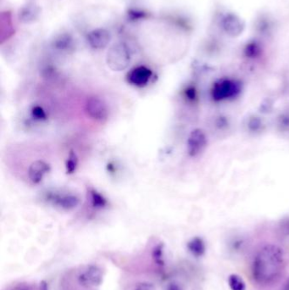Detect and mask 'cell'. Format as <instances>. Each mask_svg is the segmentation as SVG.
I'll use <instances>...</instances> for the list:
<instances>
[{
    "mask_svg": "<svg viewBox=\"0 0 289 290\" xmlns=\"http://www.w3.org/2000/svg\"><path fill=\"white\" fill-rule=\"evenodd\" d=\"M285 267L284 251L275 245H266L257 251L251 265L255 284L270 286L278 281Z\"/></svg>",
    "mask_w": 289,
    "mask_h": 290,
    "instance_id": "6da1fadb",
    "label": "cell"
},
{
    "mask_svg": "<svg viewBox=\"0 0 289 290\" xmlns=\"http://www.w3.org/2000/svg\"><path fill=\"white\" fill-rule=\"evenodd\" d=\"M241 90L240 82L237 80L223 78L214 83L211 89V97L213 100L219 102L235 98L240 94Z\"/></svg>",
    "mask_w": 289,
    "mask_h": 290,
    "instance_id": "7a4b0ae2",
    "label": "cell"
},
{
    "mask_svg": "<svg viewBox=\"0 0 289 290\" xmlns=\"http://www.w3.org/2000/svg\"><path fill=\"white\" fill-rule=\"evenodd\" d=\"M130 60V52L123 44L114 46L108 52L107 64L113 71H124L129 66Z\"/></svg>",
    "mask_w": 289,
    "mask_h": 290,
    "instance_id": "3957f363",
    "label": "cell"
},
{
    "mask_svg": "<svg viewBox=\"0 0 289 290\" xmlns=\"http://www.w3.org/2000/svg\"><path fill=\"white\" fill-rule=\"evenodd\" d=\"M43 199L51 205L60 208L65 211H70L79 205L80 199L77 195L72 193H57L54 191H48L44 194Z\"/></svg>",
    "mask_w": 289,
    "mask_h": 290,
    "instance_id": "277c9868",
    "label": "cell"
},
{
    "mask_svg": "<svg viewBox=\"0 0 289 290\" xmlns=\"http://www.w3.org/2000/svg\"><path fill=\"white\" fill-rule=\"evenodd\" d=\"M85 112L91 119L97 122H105L108 118L109 111L104 100L98 97H90L85 103Z\"/></svg>",
    "mask_w": 289,
    "mask_h": 290,
    "instance_id": "5b68a950",
    "label": "cell"
},
{
    "mask_svg": "<svg viewBox=\"0 0 289 290\" xmlns=\"http://www.w3.org/2000/svg\"><path fill=\"white\" fill-rule=\"evenodd\" d=\"M103 271L97 266H89L77 278L79 285L86 289L100 286L103 282Z\"/></svg>",
    "mask_w": 289,
    "mask_h": 290,
    "instance_id": "8992f818",
    "label": "cell"
},
{
    "mask_svg": "<svg viewBox=\"0 0 289 290\" xmlns=\"http://www.w3.org/2000/svg\"><path fill=\"white\" fill-rule=\"evenodd\" d=\"M207 145V137L202 129L197 128L191 132L187 142V153L195 157L200 154Z\"/></svg>",
    "mask_w": 289,
    "mask_h": 290,
    "instance_id": "52a82bcc",
    "label": "cell"
},
{
    "mask_svg": "<svg viewBox=\"0 0 289 290\" xmlns=\"http://www.w3.org/2000/svg\"><path fill=\"white\" fill-rule=\"evenodd\" d=\"M153 72L146 66H138L133 69L127 76V80L131 85L144 88L149 83Z\"/></svg>",
    "mask_w": 289,
    "mask_h": 290,
    "instance_id": "ba28073f",
    "label": "cell"
},
{
    "mask_svg": "<svg viewBox=\"0 0 289 290\" xmlns=\"http://www.w3.org/2000/svg\"><path fill=\"white\" fill-rule=\"evenodd\" d=\"M221 28L231 37H238L244 31V23L236 14H227L221 19Z\"/></svg>",
    "mask_w": 289,
    "mask_h": 290,
    "instance_id": "9c48e42d",
    "label": "cell"
},
{
    "mask_svg": "<svg viewBox=\"0 0 289 290\" xmlns=\"http://www.w3.org/2000/svg\"><path fill=\"white\" fill-rule=\"evenodd\" d=\"M50 171V165L43 160H36L31 163L28 169V177L33 184L42 182L46 174Z\"/></svg>",
    "mask_w": 289,
    "mask_h": 290,
    "instance_id": "30bf717a",
    "label": "cell"
},
{
    "mask_svg": "<svg viewBox=\"0 0 289 290\" xmlns=\"http://www.w3.org/2000/svg\"><path fill=\"white\" fill-rule=\"evenodd\" d=\"M187 247L190 253L197 258L204 256L205 251H206L204 240L199 237H195V238L191 239L187 243Z\"/></svg>",
    "mask_w": 289,
    "mask_h": 290,
    "instance_id": "8fae6325",
    "label": "cell"
},
{
    "mask_svg": "<svg viewBox=\"0 0 289 290\" xmlns=\"http://www.w3.org/2000/svg\"><path fill=\"white\" fill-rule=\"evenodd\" d=\"M89 199H90L91 205L94 209H104L108 205V200L103 194L98 192L94 188H90L89 191Z\"/></svg>",
    "mask_w": 289,
    "mask_h": 290,
    "instance_id": "7c38bea8",
    "label": "cell"
},
{
    "mask_svg": "<svg viewBox=\"0 0 289 290\" xmlns=\"http://www.w3.org/2000/svg\"><path fill=\"white\" fill-rule=\"evenodd\" d=\"M89 43L94 48H100L105 47L109 42V37L107 33H105L104 31H94V33L91 34L89 37Z\"/></svg>",
    "mask_w": 289,
    "mask_h": 290,
    "instance_id": "4fadbf2b",
    "label": "cell"
},
{
    "mask_svg": "<svg viewBox=\"0 0 289 290\" xmlns=\"http://www.w3.org/2000/svg\"><path fill=\"white\" fill-rule=\"evenodd\" d=\"M227 282L231 290H246L245 282L238 274H231Z\"/></svg>",
    "mask_w": 289,
    "mask_h": 290,
    "instance_id": "5bb4252c",
    "label": "cell"
},
{
    "mask_svg": "<svg viewBox=\"0 0 289 290\" xmlns=\"http://www.w3.org/2000/svg\"><path fill=\"white\" fill-rule=\"evenodd\" d=\"M78 166V157L73 150L70 151L67 159L65 161V171L66 174H73L77 171Z\"/></svg>",
    "mask_w": 289,
    "mask_h": 290,
    "instance_id": "9a60e30c",
    "label": "cell"
},
{
    "mask_svg": "<svg viewBox=\"0 0 289 290\" xmlns=\"http://www.w3.org/2000/svg\"><path fill=\"white\" fill-rule=\"evenodd\" d=\"M163 246L162 245H157L153 251V259L154 263L157 265L158 268L164 267V256H163Z\"/></svg>",
    "mask_w": 289,
    "mask_h": 290,
    "instance_id": "2e32d148",
    "label": "cell"
},
{
    "mask_svg": "<svg viewBox=\"0 0 289 290\" xmlns=\"http://www.w3.org/2000/svg\"><path fill=\"white\" fill-rule=\"evenodd\" d=\"M31 116L36 121H46L48 118L46 111L39 106H35L31 108Z\"/></svg>",
    "mask_w": 289,
    "mask_h": 290,
    "instance_id": "e0dca14e",
    "label": "cell"
},
{
    "mask_svg": "<svg viewBox=\"0 0 289 290\" xmlns=\"http://www.w3.org/2000/svg\"><path fill=\"white\" fill-rule=\"evenodd\" d=\"M245 54H246L247 57H257L260 54V48L255 43L250 44V45L247 46L246 49H245Z\"/></svg>",
    "mask_w": 289,
    "mask_h": 290,
    "instance_id": "ac0fdd59",
    "label": "cell"
},
{
    "mask_svg": "<svg viewBox=\"0 0 289 290\" xmlns=\"http://www.w3.org/2000/svg\"><path fill=\"white\" fill-rule=\"evenodd\" d=\"M184 95L187 100L192 101V102L195 101L197 100V97H198V93H197L195 87H193V86L187 87L184 90Z\"/></svg>",
    "mask_w": 289,
    "mask_h": 290,
    "instance_id": "d6986e66",
    "label": "cell"
},
{
    "mask_svg": "<svg viewBox=\"0 0 289 290\" xmlns=\"http://www.w3.org/2000/svg\"><path fill=\"white\" fill-rule=\"evenodd\" d=\"M134 290H156V288L153 284L145 282V283L139 284Z\"/></svg>",
    "mask_w": 289,
    "mask_h": 290,
    "instance_id": "ffe728a7",
    "label": "cell"
},
{
    "mask_svg": "<svg viewBox=\"0 0 289 290\" xmlns=\"http://www.w3.org/2000/svg\"><path fill=\"white\" fill-rule=\"evenodd\" d=\"M261 121L257 118H253V119L250 120V123H249L250 129L253 131L258 130L259 128H261Z\"/></svg>",
    "mask_w": 289,
    "mask_h": 290,
    "instance_id": "44dd1931",
    "label": "cell"
},
{
    "mask_svg": "<svg viewBox=\"0 0 289 290\" xmlns=\"http://www.w3.org/2000/svg\"><path fill=\"white\" fill-rule=\"evenodd\" d=\"M279 125L283 128H289V115H284L281 117Z\"/></svg>",
    "mask_w": 289,
    "mask_h": 290,
    "instance_id": "7402d4cb",
    "label": "cell"
},
{
    "mask_svg": "<svg viewBox=\"0 0 289 290\" xmlns=\"http://www.w3.org/2000/svg\"><path fill=\"white\" fill-rule=\"evenodd\" d=\"M167 290H181V288L179 287L178 285H175V284H171L169 285Z\"/></svg>",
    "mask_w": 289,
    "mask_h": 290,
    "instance_id": "603a6c76",
    "label": "cell"
},
{
    "mask_svg": "<svg viewBox=\"0 0 289 290\" xmlns=\"http://www.w3.org/2000/svg\"><path fill=\"white\" fill-rule=\"evenodd\" d=\"M41 290H48V287L44 282L42 283V286H41Z\"/></svg>",
    "mask_w": 289,
    "mask_h": 290,
    "instance_id": "cb8c5ba5",
    "label": "cell"
}]
</instances>
